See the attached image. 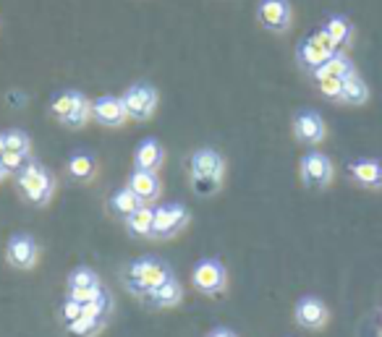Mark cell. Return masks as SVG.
<instances>
[{
    "label": "cell",
    "instance_id": "5",
    "mask_svg": "<svg viewBox=\"0 0 382 337\" xmlns=\"http://www.w3.org/2000/svg\"><path fill=\"white\" fill-rule=\"evenodd\" d=\"M123 108L134 120H147L158 110V89L152 84H134L123 91Z\"/></svg>",
    "mask_w": 382,
    "mask_h": 337
},
{
    "label": "cell",
    "instance_id": "23",
    "mask_svg": "<svg viewBox=\"0 0 382 337\" xmlns=\"http://www.w3.org/2000/svg\"><path fill=\"white\" fill-rule=\"evenodd\" d=\"M97 170V163H94L92 155H87V152H76L71 160H68V175L76 178V181H89Z\"/></svg>",
    "mask_w": 382,
    "mask_h": 337
},
{
    "label": "cell",
    "instance_id": "13",
    "mask_svg": "<svg viewBox=\"0 0 382 337\" xmlns=\"http://www.w3.org/2000/svg\"><path fill=\"white\" fill-rule=\"evenodd\" d=\"M293 317H296V322L304 329H322L327 324V319H330V311H327V306L319 298L307 295V298H301L296 303Z\"/></svg>",
    "mask_w": 382,
    "mask_h": 337
},
{
    "label": "cell",
    "instance_id": "9",
    "mask_svg": "<svg viewBox=\"0 0 382 337\" xmlns=\"http://www.w3.org/2000/svg\"><path fill=\"white\" fill-rule=\"evenodd\" d=\"M293 136L301 141V144L314 146L319 141H325L327 136V126L322 115L314 113V110H298L293 115Z\"/></svg>",
    "mask_w": 382,
    "mask_h": 337
},
{
    "label": "cell",
    "instance_id": "21",
    "mask_svg": "<svg viewBox=\"0 0 382 337\" xmlns=\"http://www.w3.org/2000/svg\"><path fill=\"white\" fill-rule=\"evenodd\" d=\"M139 207H141V199L131 191L129 186L110 193V212H113V215H118V217L126 220L129 215H134V212L139 210Z\"/></svg>",
    "mask_w": 382,
    "mask_h": 337
},
{
    "label": "cell",
    "instance_id": "32",
    "mask_svg": "<svg viewBox=\"0 0 382 337\" xmlns=\"http://www.w3.org/2000/svg\"><path fill=\"white\" fill-rule=\"evenodd\" d=\"M223 186V178H191V189L196 196H212Z\"/></svg>",
    "mask_w": 382,
    "mask_h": 337
},
{
    "label": "cell",
    "instance_id": "22",
    "mask_svg": "<svg viewBox=\"0 0 382 337\" xmlns=\"http://www.w3.org/2000/svg\"><path fill=\"white\" fill-rule=\"evenodd\" d=\"M152 222H155V210L141 204L139 210L126 217V228H129L131 236H139V238H149L152 236Z\"/></svg>",
    "mask_w": 382,
    "mask_h": 337
},
{
    "label": "cell",
    "instance_id": "24",
    "mask_svg": "<svg viewBox=\"0 0 382 337\" xmlns=\"http://www.w3.org/2000/svg\"><path fill=\"white\" fill-rule=\"evenodd\" d=\"M76 102H79V91H74V89L61 91V94H56L53 102H50V113L63 123V120L71 115V110L76 108Z\"/></svg>",
    "mask_w": 382,
    "mask_h": 337
},
{
    "label": "cell",
    "instance_id": "37",
    "mask_svg": "<svg viewBox=\"0 0 382 337\" xmlns=\"http://www.w3.org/2000/svg\"><path fill=\"white\" fill-rule=\"evenodd\" d=\"M380 322H382V309H380Z\"/></svg>",
    "mask_w": 382,
    "mask_h": 337
},
{
    "label": "cell",
    "instance_id": "19",
    "mask_svg": "<svg viewBox=\"0 0 382 337\" xmlns=\"http://www.w3.org/2000/svg\"><path fill=\"white\" fill-rule=\"evenodd\" d=\"M369 84L364 82L359 73H354V76H348L343 82V97H340V102L343 105H351V108H362V105H367L369 102Z\"/></svg>",
    "mask_w": 382,
    "mask_h": 337
},
{
    "label": "cell",
    "instance_id": "14",
    "mask_svg": "<svg viewBox=\"0 0 382 337\" xmlns=\"http://www.w3.org/2000/svg\"><path fill=\"white\" fill-rule=\"evenodd\" d=\"M319 29L333 39V45H336L340 53H345L348 47L354 45L356 27H354V21H351L348 16H343V13H330V16L325 18V24H322Z\"/></svg>",
    "mask_w": 382,
    "mask_h": 337
},
{
    "label": "cell",
    "instance_id": "20",
    "mask_svg": "<svg viewBox=\"0 0 382 337\" xmlns=\"http://www.w3.org/2000/svg\"><path fill=\"white\" fill-rule=\"evenodd\" d=\"M181 295H184L181 283H178L176 277H170V280H165V283L160 285L158 291L149 293L147 301L152 303V306H158V309H170V306L181 303Z\"/></svg>",
    "mask_w": 382,
    "mask_h": 337
},
{
    "label": "cell",
    "instance_id": "12",
    "mask_svg": "<svg viewBox=\"0 0 382 337\" xmlns=\"http://www.w3.org/2000/svg\"><path fill=\"white\" fill-rule=\"evenodd\" d=\"M92 118L97 120L100 126L118 128L129 120V113H126V108H123L121 97H110V94H105V97H97V100L92 102Z\"/></svg>",
    "mask_w": 382,
    "mask_h": 337
},
{
    "label": "cell",
    "instance_id": "36",
    "mask_svg": "<svg viewBox=\"0 0 382 337\" xmlns=\"http://www.w3.org/2000/svg\"><path fill=\"white\" fill-rule=\"evenodd\" d=\"M3 175H8V173H6V170H3V165H0V178H3Z\"/></svg>",
    "mask_w": 382,
    "mask_h": 337
},
{
    "label": "cell",
    "instance_id": "3",
    "mask_svg": "<svg viewBox=\"0 0 382 337\" xmlns=\"http://www.w3.org/2000/svg\"><path fill=\"white\" fill-rule=\"evenodd\" d=\"M19 189H21V193H24V199L42 207V204H47V201L53 199L56 178L47 173L42 165L27 163L19 173Z\"/></svg>",
    "mask_w": 382,
    "mask_h": 337
},
{
    "label": "cell",
    "instance_id": "4",
    "mask_svg": "<svg viewBox=\"0 0 382 337\" xmlns=\"http://www.w3.org/2000/svg\"><path fill=\"white\" fill-rule=\"evenodd\" d=\"M298 175L307 189H327L336 178V165L322 152H307L298 163Z\"/></svg>",
    "mask_w": 382,
    "mask_h": 337
},
{
    "label": "cell",
    "instance_id": "18",
    "mask_svg": "<svg viewBox=\"0 0 382 337\" xmlns=\"http://www.w3.org/2000/svg\"><path fill=\"white\" fill-rule=\"evenodd\" d=\"M354 73H359V71H356L354 61L348 58V53H336L327 63H322L317 71L312 73V79L317 82V79H325V76H336V79L345 82V79H348V76H354Z\"/></svg>",
    "mask_w": 382,
    "mask_h": 337
},
{
    "label": "cell",
    "instance_id": "34",
    "mask_svg": "<svg viewBox=\"0 0 382 337\" xmlns=\"http://www.w3.org/2000/svg\"><path fill=\"white\" fill-rule=\"evenodd\" d=\"M207 337H236L231 329H215V332H210Z\"/></svg>",
    "mask_w": 382,
    "mask_h": 337
},
{
    "label": "cell",
    "instance_id": "27",
    "mask_svg": "<svg viewBox=\"0 0 382 337\" xmlns=\"http://www.w3.org/2000/svg\"><path fill=\"white\" fill-rule=\"evenodd\" d=\"M100 324L103 322L100 319H92V317H79V319H74L71 324H68V335L71 337H92L97 329H100Z\"/></svg>",
    "mask_w": 382,
    "mask_h": 337
},
{
    "label": "cell",
    "instance_id": "35",
    "mask_svg": "<svg viewBox=\"0 0 382 337\" xmlns=\"http://www.w3.org/2000/svg\"><path fill=\"white\" fill-rule=\"evenodd\" d=\"M3 152H6V144H3V136H0V155H3Z\"/></svg>",
    "mask_w": 382,
    "mask_h": 337
},
{
    "label": "cell",
    "instance_id": "11",
    "mask_svg": "<svg viewBox=\"0 0 382 337\" xmlns=\"http://www.w3.org/2000/svg\"><path fill=\"white\" fill-rule=\"evenodd\" d=\"M37 243H34V238L27 236V233H19V236H13L8 241V246H6V259H8L11 267H16V269H32V267L37 265Z\"/></svg>",
    "mask_w": 382,
    "mask_h": 337
},
{
    "label": "cell",
    "instance_id": "8",
    "mask_svg": "<svg viewBox=\"0 0 382 337\" xmlns=\"http://www.w3.org/2000/svg\"><path fill=\"white\" fill-rule=\"evenodd\" d=\"M191 283L196 291L207 293V295H217L225 288V267L217 259H202L191 272Z\"/></svg>",
    "mask_w": 382,
    "mask_h": 337
},
{
    "label": "cell",
    "instance_id": "28",
    "mask_svg": "<svg viewBox=\"0 0 382 337\" xmlns=\"http://www.w3.org/2000/svg\"><path fill=\"white\" fill-rule=\"evenodd\" d=\"M314 84H317L322 97H327V100H333V102H340V97H343V82H340V79L325 76V79H317Z\"/></svg>",
    "mask_w": 382,
    "mask_h": 337
},
{
    "label": "cell",
    "instance_id": "16",
    "mask_svg": "<svg viewBox=\"0 0 382 337\" xmlns=\"http://www.w3.org/2000/svg\"><path fill=\"white\" fill-rule=\"evenodd\" d=\"M165 160V149L160 144L158 139H144L136 152H134V165L136 170H149V173H158L160 165Z\"/></svg>",
    "mask_w": 382,
    "mask_h": 337
},
{
    "label": "cell",
    "instance_id": "26",
    "mask_svg": "<svg viewBox=\"0 0 382 337\" xmlns=\"http://www.w3.org/2000/svg\"><path fill=\"white\" fill-rule=\"evenodd\" d=\"M3 144H6L8 152H19V155H29V149H32L29 136L24 134V131H16V128L3 134Z\"/></svg>",
    "mask_w": 382,
    "mask_h": 337
},
{
    "label": "cell",
    "instance_id": "10",
    "mask_svg": "<svg viewBox=\"0 0 382 337\" xmlns=\"http://www.w3.org/2000/svg\"><path fill=\"white\" fill-rule=\"evenodd\" d=\"M348 178L367 191H382V163L372 157H359L348 163Z\"/></svg>",
    "mask_w": 382,
    "mask_h": 337
},
{
    "label": "cell",
    "instance_id": "7",
    "mask_svg": "<svg viewBox=\"0 0 382 337\" xmlns=\"http://www.w3.org/2000/svg\"><path fill=\"white\" fill-rule=\"evenodd\" d=\"M189 222V210L181 204H163L155 210V222H152V238H170L178 230H184Z\"/></svg>",
    "mask_w": 382,
    "mask_h": 337
},
{
    "label": "cell",
    "instance_id": "25",
    "mask_svg": "<svg viewBox=\"0 0 382 337\" xmlns=\"http://www.w3.org/2000/svg\"><path fill=\"white\" fill-rule=\"evenodd\" d=\"M89 118H92V102L87 100L84 94H79V102H76V108L71 110V115L63 120V126L68 128H82L89 123Z\"/></svg>",
    "mask_w": 382,
    "mask_h": 337
},
{
    "label": "cell",
    "instance_id": "15",
    "mask_svg": "<svg viewBox=\"0 0 382 337\" xmlns=\"http://www.w3.org/2000/svg\"><path fill=\"white\" fill-rule=\"evenodd\" d=\"M189 170H191V178H223L225 173V163L220 152L215 149H196L191 160H189Z\"/></svg>",
    "mask_w": 382,
    "mask_h": 337
},
{
    "label": "cell",
    "instance_id": "31",
    "mask_svg": "<svg viewBox=\"0 0 382 337\" xmlns=\"http://www.w3.org/2000/svg\"><path fill=\"white\" fill-rule=\"evenodd\" d=\"M27 157L29 155H19V152H8V149H6V152L0 155V165H3L6 173H21V167L29 163Z\"/></svg>",
    "mask_w": 382,
    "mask_h": 337
},
{
    "label": "cell",
    "instance_id": "30",
    "mask_svg": "<svg viewBox=\"0 0 382 337\" xmlns=\"http://www.w3.org/2000/svg\"><path fill=\"white\" fill-rule=\"evenodd\" d=\"M103 295H105V291L100 285H94V288H68V298L76 303H82V306L97 301V298H103Z\"/></svg>",
    "mask_w": 382,
    "mask_h": 337
},
{
    "label": "cell",
    "instance_id": "1",
    "mask_svg": "<svg viewBox=\"0 0 382 337\" xmlns=\"http://www.w3.org/2000/svg\"><path fill=\"white\" fill-rule=\"evenodd\" d=\"M173 274H170L168 265H163L158 259H136V262H131L126 267V272H123V280L129 285L131 293H136V295H144L147 298L152 291H158L160 285L170 280Z\"/></svg>",
    "mask_w": 382,
    "mask_h": 337
},
{
    "label": "cell",
    "instance_id": "2",
    "mask_svg": "<svg viewBox=\"0 0 382 337\" xmlns=\"http://www.w3.org/2000/svg\"><path fill=\"white\" fill-rule=\"evenodd\" d=\"M336 53H340L333 39L322 32V29H314L312 34H307L301 42L296 45V63L304 68V71L314 73L322 63H327Z\"/></svg>",
    "mask_w": 382,
    "mask_h": 337
},
{
    "label": "cell",
    "instance_id": "33",
    "mask_svg": "<svg viewBox=\"0 0 382 337\" xmlns=\"http://www.w3.org/2000/svg\"><path fill=\"white\" fill-rule=\"evenodd\" d=\"M82 303H76V301H71V298H65V303H63V319H65V324H71L74 319H79L82 317Z\"/></svg>",
    "mask_w": 382,
    "mask_h": 337
},
{
    "label": "cell",
    "instance_id": "17",
    "mask_svg": "<svg viewBox=\"0 0 382 337\" xmlns=\"http://www.w3.org/2000/svg\"><path fill=\"white\" fill-rule=\"evenodd\" d=\"M129 189L139 196L141 204L160 199V191H163L158 173H149V170H134L129 178Z\"/></svg>",
    "mask_w": 382,
    "mask_h": 337
},
{
    "label": "cell",
    "instance_id": "6",
    "mask_svg": "<svg viewBox=\"0 0 382 337\" xmlns=\"http://www.w3.org/2000/svg\"><path fill=\"white\" fill-rule=\"evenodd\" d=\"M257 21L270 32H288L293 24V6L291 0H260L257 3Z\"/></svg>",
    "mask_w": 382,
    "mask_h": 337
},
{
    "label": "cell",
    "instance_id": "29",
    "mask_svg": "<svg viewBox=\"0 0 382 337\" xmlns=\"http://www.w3.org/2000/svg\"><path fill=\"white\" fill-rule=\"evenodd\" d=\"M94 285H100V280H97V272L89 267H79L68 274V288H94Z\"/></svg>",
    "mask_w": 382,
    "mask_h": 337
}]
</instances>
